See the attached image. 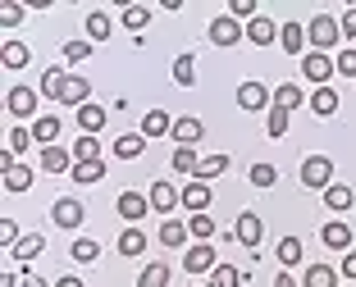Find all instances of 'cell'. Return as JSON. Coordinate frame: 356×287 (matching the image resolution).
I'll return each instance as SVG.
<instances>
[{"label": "cell", "instance_id": "obj_1", "mask_svg": "<svg viewBox=\"0 0 356 287\" xmlns=\"http://www.w3.org/2000/svg\"><path fill=\"white\" fill-rule=\"evenodd\" d=\"M306 37H311V46L315 51H334L338 42H343V28H338V19H329V14H315L311 23H306Z\"/></svg>", "mask_w": 356, "mask_h": 287}, {"label": "cell", "instance_id": "obj_2", "mask_svg": "<svg viewBox=\"0 0 356 287\" xmlns=\"http://www.w3.org/2000/svg\"><path fill=\"white\" fill-rule=\"evenodd\" d=\"M302 182L306 187H334V159L329 155H306L302 159Z\"/></svg>", "mask_w": 356, "mask_h": 287}, {"label": "cell", "instance_id": "obj_3", "mask_svg": "<svg viewBox=\"0 0 356 287\" xmlns=\"http://www.w3.org/2000/svg\"><path fill=\"white\" fill-rule=\"evenodd\" d=\"M302 73L311 78L315 87H329V78L338 73V60H329L325 51H311V55H306V60H302Z\"/></svg>", "mask_w": 356, "mask_h": 287}, {"label": "cell", "instance_id": "obj_4", "mask_svg": "<svg viewBox=\"0 0 356 287\" xmlns=\"http://www.w3.org/2000/svg\"><path fill=\"white\" fill-rule=\"evenodd\" d=\"M242 37H247V28H242L233 14H224V19L210 23V42H215V46H238Z\"/></svg>", "mask_w": 356, "mask_h": 287}, {"label": "cell", "instance_id": "obj_5", "mask_svg": "<svg viewBox=\"0 0 356 287\" xmlns=\"http://www.w3.org/2000/svg\"><path fill=\"white\" fill-rule=\"evenodd\" d=\"M238 105L247 110V114H256V110H274V96L265 92L261 82H242L238 87Z\"/></svg>", "mask_w": 356, "mask_h": 287}, {"label": "cell", "instance_id": "obj_6", "mask_svg": "<svg viewBox=\"0 0 356 287\" xmlns=\"http://www.w3.org/2000/svg\"><path fill=\"white\" fill-rule=\"evenodd\" d=\"M233 233H238V242H242V246H261V237H265L261 214H256V210H242V214H238V228H233Z\"/></svg>", "mask_w": 356, "mask_h": 287}, {"label": "cell", "instance_id": "obj_7", "mask_svg": "<svg viewBox=\"0 0 356 287\" xmlns=\"http://www.w3.org/2000/svg\"><path fill=\"white\" fill-rule=\"evenodd\" d=\"M5 105H10L14 119H32V114H37V92H32V87H10Z\"/></svg>", "mask_w": 356, "mask_h": 287}, {"label": "cell", "instance_id": "obj_8", "mask_svg": "<svg viewBox=\"0 0 356 287\" xmlns=\"http://www.w3.org/2000/svg\"><path fill=\"white\" fill-rule=\"evenodd\" d=\"M115 210L124 214L128 223H133V219H142V214H151V196H142V191H119Z\"/></svg>", "mask_w": 356, "mask_h": 287}, {"label": "cell", "instance_id": "obj_9", "mask_svg": "<svg viewBox=\"0 0 356 287\" xmlns=\"http://www.w3.org/2000/svg\"><path fill=\"white\" fill-rule=\"evenodd\" d=\"M51 219H55V228H78L87 219V210H83V201H55Z\"/></svg>", "mask_w": 356, "mask_h": 287}, {"label": "cell", "instance_id": "obj_10", "mask_svg": "<svg viewBox=\"0 0 356 287\" xmlns=\"http://www.w3.org/2000/svg\"><path fill=\"white\" fill-rule=\"evenodd\" d=\"M147 196H151V210H160V214H169L174 205H183V191H174V182H165V178H160Z\"/></svg>", "mask_w": 356, "mask_h": 287}, {"label": "cell", "instance_id": "obj_11", "mask_svg": "<svg viewBox=\"0 0 356 287\" xmlns=\"http://www.w3.org/2000/svg\"><path fill=\"white\" fill-rule=\"evenodd\" d=\"M183 269H188V274H206V269H215V246H210V242L188 246V255H183Z\"/></svg>", "mask_w": 356, "mask_h": 287}, {"label": "cell", "instance_id": "obj_12", "mask_svg": "<svg viewBox=\"0 0 356 287\" xmlns=\"http://www.w3.org/2000/svg\"><path fill=\"white\" fill-rule=\"evenodd\" d=\"M169 137L178 141V146H197L201 137H206V123L201 119H174V132Z\"/></svg>", "mask_w": 356, "mask_h": 287}, {"label": "cell", "instance_id": "obj_13", "mask_svg": "<svg viewBox=\"0 0 356 287\" xmlns=\"http://www.w3.org/2000/svg\"><path fill=\"white\" fill-rule=\"evenodd\" d=\"M105 119H110V110H105V105H96V101H87V105L78 110V128H83L87 137H96V132H101V128H105Z\"/></svg>", "mask_w": 356, "mask_h": 287}, {"label": "cell", "instance_id": "obj_14", "mask_svg": "<svg viewBox=\"0 0 356 287\" xmlns=\"http://www.w3.org/2000/svg\"><path fill=\"white\" fill-rule=\"evenodd\" d=\"M42 169H46V173H74V150L46 146V150H42Z\"/></svg>", "mask_w": 356, "mask_h": 287}, {"label": "cell", "instance_id": "obj_15", "mask_svg": "<svg viewBox=\"0 0 356 287\" xmlns=\"http://www.w3.org/2000/svg\"><path fill=\"white\" fill-rule=\"evenodd\" d=\"M320 242L334 246V251H352V228H347L343 219H334V223H325V228H320Z\"/></svg>", "mask_w": 356, "mask_h": 287}, {"label": "cell", "instance_id": "obj_16", "mask_svg": "<svg viewBox=\"0 0 356 287\" xmlns=\"http://www.w3.org/2000/svg\"><path fill=\"white\" fill-rule=\"evenodd\" d=\"M87 96H92V82H87V78H78V73H69V82H64V101H60V105L83 110V105H87Z\"/></svg>", "mask_w": 356, "mask_h": 287}, {"label": "cell", "instance_id": "obj_17", "mask_svg": "<svg viewBox=\"0 0 356 287\" xmlns=\"http://www.w3.org/2000/svg\"><path fill=\"white\" fill-rule=\"evenodd\" d=\"M247 37H252L256 46H274V42H279V23H274V19H261V14H256V19L247 23Z\"/></svg>", "mask_w": 356, "mask_h": 287}, {"label": "cell", "instance_id": "obj_18", "mask_svg": "<svg viewBox=\"0 0 356 287\" xmlns=\"http://www.w3.org/2000/svg\"><path fill=\"white\" fill-rule=\"evenodd\" d=\"M183 205H188L192 214H206V210H210V187H206V182H197V178H192L188 187H183Z\"/></svg>", "mask_w": 356, "mask_h": 287}, {"label": "cell", "instance_id": "obj_19", "mask_svg": "<svg viewBox=\"0 0 356 287\" xmlns=\"http://www.w3.org/2000/svg\"><path fill=\"white\" fill-rule=\"evenodd\" d=\"M174 132V119L165 114V110H147V119H142V137H169Z\"/></svg>", "mask_w": 356, "mask_h": 287}, {"label": "cell", "instance_id": "obj_20", "mask_svg": "<svg viewBox=\"0 0 356 287\" xmlns=\"http://www.w3.org/2000/svg\"><path fill=\"white\" fill-rule=\"evenodd\" d=\"M306 105H311L320 119H329V114H338V92L334 87H315V96L306 101Z\"/></svg>", "mask_w": 356, "mask_h": 287}, {"label": "cell", "instance_id": "obj_21", "mask_svg": "<svg viewBox=\"0 0 356 287\" xmlns=\"http://www.w3.org/2000/svg\"><path fill=\"white\" fill-rule=\"evenodd\" d=\"M74 164H101V141L83 132V137L74 141Z\"/></svg>", "mask_w": 356, "mask_h": 287}, {"label": "cell", "instance_id": "obj_22", "mask_svg": "<svg viewBox=\"0 0 356 287\" xmlns=\"http://www.w3.org/2000/svg\"><path fill=\"white\" fill-rule=\"evenodd\" d=\"M64 82H69L64 69H46V73H42V96H46V101H64Z\"/></svg>", "mask_w": 356, "mask_h": 287}, {"label": "cell", "instance_id": "obj_23", "mask_svg": "<svg viewBox=\"0 0 356 287\" xmlns=\"http://www.w3.org/2000/svg\"><path fill=\"white\" fill-rule=\"evenodd\" d=\"M0 60H5V69H28V64H32V51L23 42H5Z\"/></svg>", "mask_w": 356, "mask_h": 287}, {"label": "cell", "instance_id": "obj_24", "mask_svg": "<svg viewBox=\"0 0 356 287\" xmlns=\"http://www.w3.org/2000/svg\"><path fill=\"white\" fill-rule=\"evenodd\" d=\"M274 255H279V265H283V269H293L297 260H302V237H279Z\"/></svg>", "mask_w": 356, "mask_h": 287}, {"label": "cell", "instance_id": "obj_25", "mask_svg": "<svg viewBox=\"0 0 356 287\" xmlns=\"http://www.w3.org/2000/svg\"><path fill=\"white\" fill-rule=\"evenodd\" d=\"M283 51L288 55H302V46H306V23H283Z\"/></svg>", "mask_w": 356, "mask_h": 287}, {"label": "cell", "instance_id": "obj_26", "mask_svg": "<svg viewBox=\"0 0 356 287\" xmlns=\"http://www.w3.org/2000/svg\"><path fill=\"white\" fill-rule=\"evenodd\" d=\"M55 137H60V119H37V123H32V141H42V150L46 146H55Z\"/></svg>", "mask_w": 356, "mask_h": 287}, {"label": "cell", "instance_id": "obj_27", "mask_svg": "<svg viewBox=\"0 0 356 287\" xmlns=\"http://www.w3.org/2000/svg\"><path fill=\"white\" fill-rule=\"evenodd\" d=\"M302 287H338V269L311 265V269H306V278H302Z\"/></svg>", "mask_w": 356, "mask_h": 287}, {"label": "cell", "instance_id": "obj_28", "mask_svg": "<svg viewBox=\"0 0 356 287\" xmlns=\"http://www.w3.org/2000/svg\"><path fill=\"white\" fill-rule=\"evenodd\" d=\"M352 201H356V191H352V187H343V182L325 187V205H329V210H352Z\"/></svg>", "mask_w": 356, "mask_h": 287}, {"label": "cell", "instance_id": "obj_29", "mask_svg": "<svg viewBox=\"0 0 356 287\" xmlns=\"http://www.w3.org/2000/svg\"><path fill=\"white\" fill-rule=\"evenodd\" d=\"M142 150H147V137H142V132H128V137L115 141V155H119V159H137Z\"/></svg>", "mask_w": 356, "mask_h": 287}, {"label": "cell", "instance_id": "obj_30", "mask_svg": "<svg viewBox=\"0 0 356 287\" xmlns=\"http://www.w3.org/2000/svg\"><path fill=\"white\" fill-rule=\"evenodd\" d=\"M32 187V169L28 164H10L5 169V191H28Z\"/></svg>", "mask_w": 356, "mask_h": 287}, {"label": "cell", "instance_id": "obj_31", "mask_svg": "<svg viewBox=\"0 0 356 287\" xmlns=\"http://www.w3.org/2000/svg\"><path fill=\"white\" fill-rule=\"evenodd\" d=\"M188 223H178V219H165V223H160V242H165V246H183V242H188Z\"/></svg>", "mask_w": 356, "mask_h": 287}, {"label": "cell", "instance_id": "obj_32", "mask_svg": "<svg viewBox=\"0 0 356 287\" xmlns=\"http://www.w3.org/2000/svg\"><path fill=\"white\" fill-rule=\"evenodd\" d=\"M119 251L124 255H142L147 251V233H142V228H124V233H119Z\"/></svg>", "mask_w": 356, "mask_h": 287}, {"label": "cell", "instance_id": "obj_33", "mask_svg": "<svg viewBox=\"0 0 356 287\" xmlns=\"http://www.w3.org/2000/svg\"><path fill=\"white\" fill-rule=\"evenodd\" d=\"M197 169H201L197 150H192V146H178L174 150V173H192V178H197Z\"/></svg>", "mask_w": 356, "mask_h": 287}, {"label": "cell", "instance_id": "obj_34", "mask_svg": "<svg viewBox=\"0 0 356 287\" xmlns=\"http://www.w3.org/2000/svg\"><path fill=\"white\" fill-rule=\"evenodd\" d=\"M137 287H169V265H147L142 269V278H137Z\"/></svg>", "mask_w": 356, "mask_h": 287}, {"label": "cell", "instance_id": "obj_35", "mask_svg": "<svg viewBox=\"0 0 356 287\" xmlns=\"http://www.w3.org/2000/svg\"><path fill=\"white\" fill-rule=\"evenodd\" d=\"M224 169H229V155H206V159H201V169H197V182H210V178H220Z\"/></svg>", "mask_w": 356, "mask_h": 287}, {"label": "cell", "instance_id": "obj_36", "mask_svg": "<svg viewBox=\"0 0 356 287\" xmlns=\"http://www.w3.org/2000/svg\"><path fill=\"white\" fill-rule=\"evenodd\" d=\"M69 251H74V260H78V265H92L96 255H101V242H96V237H78V242L69 246Z\"/></svg>", "mask_w": 356, "mask_h": 287}, {"label": "cell", "instance_id": "obj_37", "mask_svg": "<svg viewBox=\"0 0 356 287\" xmlns=\"http://www.w3.org/2000/svg\"><path fill=\"white\" fill-rule=\"evenodd\" d=\"M151 23V10L147 5H128L124 10V28H133V37H142V28Z\"/></svg>", "mask_w": 356, "mask_h": 287}, {"label": "cell", "instance_id": "obj_38", "mask_svg": "<svg viewBox=\"0 0 356 287\" xmlns=\"http://www.w3.org/2000/svg\"><path fill=\"white\" fill-rule=\"evenodd\" d=\"M69 178L83 182V187H92V182L105 178V159H101V164H74V173H69Z\"/></svg>", "mask_w": 356, "mask_h": 287}, {"label": "cell", "instance_id": "obj_39", "mask_svg": "<svg viewBox=\"0 0 356 287\" xmlns=\"http://www.w3.org/2000/svg\"><path fill=\"white\" fill-rule=\"evenodd\" d=\"M192 64H197L192 55H178V60H174V82L178 87H192V82H197V69H192Z\"/></svg>", "mask_w": 356, "mask_h": 287}, {"label": "cell", "instance_id": "obj_40", "mask_svg": "<svg viewBox=\"0 0 356 287\" xmlns=\"http://www.w3.org/2000/svg\"><path fill=\"white\" fill-rule=\"evenodd\" d=\"M188 233L201 237V242H210V237H215V214H192V219H188Z\"/></svg>", "mask_w": 356, "mask_h": 287}, {"label": "cell", "instance_id": "obj_41", "mask_svg": "<svg viewBox=\"0 0 356 287\" xmlns=\"http://www.w3.org/2000/svg\"><path fill=\"white\" fill-rule=\"evenodd\" d=\"M288 119H293V114H288V110H283V105H274L270 110V119H265V128H270V137H288Z\"/></svg>", "mask_w": 356, "mask_h": 287}, {"label": "cell", "instance_id": "obj_42", "mask_svg": "<svg viewBox=\"0 0 356 287\" xmlns=\"http://www.w3.org/2000/svg\"><path fill=\"white\" fill-rule=\"evenodd\" d=\"M42 246H46V237H42V233H28V237H23L19 246H14V255H19L23 265H28L32 255H42Z\"/></svg>", "mask_w": 356, "mask_h": 287}, {"label": "cell", "instance_id": "obj_43", "mask_svg": "<svg viewBox=\"0 0 356 287\" xmlns=\"http://www.w3.org/2000/svg\"><path fill=\"white\" fill-rule=\"evenodd\" d=\"M210 283H215V287H238V283H242V269H233V265H215V269H210Z\"/></svg>", "mask_w": 356, "mask_h": 287}, {"label": "cell", "instance_id": "obj_44", "mask_svg": "<svg viewBox=\"0 0 356 287\" xmlns=\"http://www.w3.org/2000/svg\"><path fill=\"white\" fill-rule=\"evenodd\" d=\"M87 37H92V42H105V37H110V19H105L101 10L87 14Z\"/></svg>", "mask_w": 356, "mask_h": 287}, {"label": "cell", "instance_id": "obj_45", "mask_svg": "<svg viewBox=\"0 0 356 287\" xmlns=\"http://www.w3.org/2000/svg\"><path fill=\"white\" fill-rule=\"evenodd\" d=\"M247 178H252V187H274V178H279V169H274V164H252V173H247Z\"/></svg>", "mask_w": 356, "mask_h": 287}, {"label": "cell", "instance_id": "obj_46", "mask_svg": "<svg viewBox=\"0 0 356 287\" xmlns=\"http://www.w3.org/2000/svg\"><path fill=\"white\" fill-rule=\"evenodd\" d=\"M274 105H283V110H288V114H293V110L302 105V92H297L293 82H283L279 92H274Z\"/></svg>", "mask_w": 356, "mask_h": 287}, {"label": "cell", "instance_id": "obj_47", "mask_svg": "<svg viewBox=\"0 0 356 287\" xmlns=\"http://www.w3.org/2000/svg\"><path fill=\"white\" fill-rule=\"evenodd\" d=\"M229 14H233V19H247V23H252L256 19V0H229Z\"/></svg>", "mask_w": 356, "mask_h": 287}, {"label": "cell", "instance_id": "obj_48", "mask_svg": "<svg viewBox=\"0 0 356 287\" xmlns=\"http://www.w3.org/2000/svg\"><path fill=\"white\" fill-rule=\"evenodd\" d=\"M28 141H32V132H28V128H14V132H10V141H5V150H10V155H19V150H28Z\"/></svg>", "mask_w": 356, "mask_h": 287}, {"label": "cell", "instance_id": "obj_49", "mask_svg": "<svg viewBox=\"0 0 356 287\" xmlns=\"http://www.w3.org/2000/svg\"><path fill=\"white\" fill-rule=\"evenodd\" d=\"M87 55H92V42H64V60H74V64H83Z\"/></svg>", "mask_w": 356, "mask_h": 287}, {"label": "cell", "instance_id": "obj_50", "mask_svg": "<svg viewBox=\"0 0 356 287\" xmlns=\"http://www.w3.org/2000/svg\"><path fill=\"white\" fill-rule=\"evenodd\" d=\"M0 242H10V246L23 242V237H19V223H14V219H0Z\"/></svg>", "mask_w": 356, "mask_h": 287}, {"label": "cell", "instance_id": "obj_51", "mask_svg": "<svg viewBox=\"0 0 356 287\" xmlns=\"http://www.w3.org/2000/svg\"><path fill=\"white\" fill-rule=\"evenodd\" d=\"M23 23V5L19 0H5V28H19Z\"/></svg>", "mask_w": 356, "mask_h": 287}, {"label": "cell", "instance_id": "obj_52", "mask_svg": "<svg viewBox=\"0 0 356 287\" xmlns=\"http://www.w3.org/2000/svg\"><path fill=\"white\" fill-rule=\"evenodd\" d=\"M338 73H343V78H356V51H343V55H338Z\"/></svg>", "mask_w": 356, "mask_h": 287}, {"label": "cell", "instance_id": "obj_53", "mask_svg": "<svg viewBox=\"0 0 356 287\" xmlns=\"http://www.w3.org/2000/svg\"><path fill=\"white\" fill-rule=\"evenodd\" d=\"M338 28H343V37H347V42H356V5L343 14V19H338Z\"/></svg>", "mask_w": 356, "mask_h": 287}, {"label": "cell", "instance_id": "obj_54", "mask_svg": "<svg viewBox=\"0 0 356 287\" xmlns=\"http://www.w3.org/2000/svg\"><path fill=\"white\" fill-rule=\"evenodd\" d=\"M338 274H343V278H352V283H356V251H347V255H343V269H338Z\"/></svg>", "mask_w": 356, "mask_h": 287}, {"label": "cell", "instance_id": "obj_55", "mask_svg": "<svg viewBox=\"0 0 356 287\" xmlns=\"http://www.w3.org/2000/svg\"><path fill=\"white\" fill-rule=\"evenodd\" d=\"M274 287H302V283H297V278H288V269H283V274L274 278Z\"/></svg>", "mask_w": 356, "mask_h": 287}, {"label": "cell", "instance_id": "obj_56", "mask_svg": "<svg viewBox=\"0 0 356 287\" xmlns=\"http://www.w3.org/2000/svg\"><path fill=\"white\" fill-rule=\"evenodd\" d=\"M55 287H83V278H78V274H64V278H60Z\"/></svg>", "mask_w": 356, "mask_h": 287}, {"label": "cell", "instance_id": "obj_57", "mask_svg": "<svg viewBox=\"0 0 356 287\" xmlns=\"http://www.w3.org/2000/svg\"><path fill=\"white\" fill-rule=\"evenodd\" d=\"M19 287H46V283H42V278H37V274H28V278H23Z\"/></svg>", "mask_w": 356, "mask_h": 287}, {"label": "cell", "instance_id": "obj_58", "mask_svg": "<svg viewBox=\"0 0 356 287\" xmlns=\"http://www.w3.org/2000/svg\"><path fill=\"white\" fill-rule=\"evenodd\" d=\"M14 283H23V278H14V274H5V278H0V287H14Z\"/></svg>", "mask_w": 356, "mask_h": 287}]
</instances>
